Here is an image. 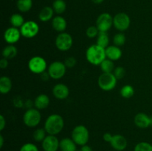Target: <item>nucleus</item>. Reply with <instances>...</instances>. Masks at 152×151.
<instances>
[{
	"label": "nucleus",
	"instance_id": "3",
	"mask_svg": "<svg viewBox=\"0 0 152 151\" xmlns=\"http://www.w3.org/2000/svg\"><path fill=\"white\" fill-rule=\"evenodd\" d=\"M71 139L80 147L87 144L90 139L88 129L82 124L76 126L71 132Z\"/></svg>",
	"mask_w": 152,
	"mask_h": 151
},
{
	"label": "nucleus",
	"instance_id": "12",
	"mask_svg": "<svg viewBox=\"0 0 152 151\" xmlns=\"http://www.w3.org/2000/svg\"><path fill=\"white\" fill-rule=\"evenodd\" d=\"M22 34L19 28L10 27L4 33V39L8 44H14L19 41Z\"/></svg>",
	"mask_w": 152,
	"mask_h": 151
},
{
	"label": "nucleus",
	"instance_id": "25",
	"mask_svg": "<svg viewBox=\"0 0 152 151\" xmlns=\"http://www.w3.org/2000/svg\"><path fill=\"white\" fill-rule=\"evenodd\" d=\"M16 7L18 10L22 13H27L32 8L33 1L32 0H17Z\"/></svg>",
	"mask_w": 152,
	"mask_h": 151
},
{
	"label": "nucleus",
	"instance_id": "13",
	"mask_svg": "<svg viewBox=\"0 0 152 151\" xmlns=\"http://www.w3.org/2000/svg\"><path fill=\"white\" fill-rule=\"evenodd\" d=\"M59 142L56 136L48 134L42 142V147L44 151H57L59 149Z\"/></svg>",
	"mask_w": 152,
	"mask_h": 151
},
{
	"label": "nucleus",
	"instance_id": "20",
	"mask_svg": "<svg viewBox=\"0 0 152 151\" xmlns=\"http://www.w3.org/2000/svg\"><path fill=\"white\" fill-rule=\"evenodd\" d=\"M61 151H77V144L71 138H64L59 142Z\"/></svg>",
	"mask_w": 152,
	"mask_h": 151
},
{
	"label": "nucleus",
	"instance_id": "33",
	"mask_svg": "<svg viewBox=\"0 0 152 151\" xmlns=\"http://www.w3.org/2000/svg\"><path fill=\"white\" fill-rule=\"evenodd\" d=\"M86 36L90 38H94L95 37H97L98 34L99 33V30H98L97 27L96 25H92V26L88 27L86 30Z\"/></svg>",
	"mask_w": 152,
	"mask_h": 151
},
{
	"label": "nucleus",
	"instance_id": "24",
	"mask_svg": "<svg viewBox=\"0 0 152 151\" xmlns=\"http://www.w3.org/2000/svg\"><path fill=\"white\" fill-rule=\"evenodd\" d=\"M25 22L23 16L20 13H13L10 17V23L12 27L19 28L24 25Z\"/></svg>",
	"mask_w": 152,
	"mask_h": 151
},
{
	"label": "nucleus",
	"instance_id": "4",
	"mask_svg": "<svg viewBox=\"0 0 152 151\" xmlns=\"http://www.w3.org/2000/svg\"><path fill=\"white\" fill-rule=\"evenodd\" d=\"M98 86L104 91H111L114 90L117 84V78L113 73H102L98 78Z\"/></svg>",
	"mask_w": 152,
	"mask_h": 151
},
{
	"label": "nucleus",
	"instance_id": "37",
	"mask_svg": "<svg viewBox=\"0 0 152 151\" xmlns=\"http://www.w3.org/2000/svg\"><path fill=\"white\" fill-rule=\"evenodd\" d=\"M113 136H114V135L111 134V133H105L103 134L102 138H103V140L105 141V142H108V143H110L111 141L112 140Z\"/></svg>",
	"mask_w": 152,
	"mask_h": 151
},
{
	"label": "nucleus",
	"instance_id": "9",
	"mask_svg": "<svg viewBox=\"0 0 152 151\" xmlns=\"http://www.w3.org/2000/svg\"><path fill=\"white\" fill-rule=\"evenodd\" d=\"M96 26L99 32H108L114 26V17L108 13H101L96 19Z\"/></svg>",
	"mask_w": 152,
	"mask_h": 151
},
{
	"label": "nucleus",
	"instance_id": "39",
	"mask_svg": "<svg viewBox=\"0 0 152 151\" xmlns=\"http://www.w3.org/2000/svg\"><path fill=\"white\" fill-rule=\"evenodd\" d=\"M6 126V119L3 115H0V130L2 131Z\"/></svg>",
	"mask_w": 152,
	"mask_h": 151
},
{
	"label": "nucleus",
	"instance_id": "18",
	"mask_svg": "<svg viewBox=\"0 0 152 151\" xmlns=\"http://www.w3.org/2000/svg\"><path fill=\"white\" fill-rule=\"evenodd\" d=\"M52 28L54 30L59 33L65 32L67 28V21L61 16H56L51 20Z\"/></svg>",
	"mask_w": 152,
	"mask_h": 151
},
{
	"label": "nucleus",
	"instance_id": "21",
	"mask_svg": "<svg viewBox=\"0 0 152 151\" xmlns=\"http://www.w3.org/2000/svg\"><path fill=\"white\" fill-rule=\"evenodd\" d=\"M54 13L53 7L50 6H45L42 8L39 13V19L42 22H48L53 19Z\"/></svg>",
	"mask_w": 152,
	"mask_h": 151
},
{
	"label": "nucleus",
	"instance_id": "16",
	"mask_svg": "<svg viewBox=\"0 0 152 151\" xmlns=\"http://www.w3.org/2000/svg\"><path fill=\"white\" fill-rule=\"evenodd\" d=\"M134 124L140 129H146L151 126V116L144 113H139L137 114L134 118Z\"/></svg>",
	"mask_w": 152,
	"mask_h": 151
},
{
	"label": "nucleus",
	"instance_id": "32",
	"mask_svg": "<svg viewBox=\"0 0 152 151\" xmlns=\"http://www.w3.org/2000/svg\"><path fill=\"white\" fill-rule=\"evenodd\" d=\"M134 151H152V144L147 142H141L137 144Z\"/></svg>",
	"mask_w": 152,
	"mask_h": 151
},
{
	"label": "nucleus",
	"instance_id": "23",
	"mask_svg": "<svg viewBox=\"0 0 152 151\" xmlns=\"http://www.w3.org/2000/svg\"><path fill=\"white\" fill-rule=\"evenodd\" d=\"M2 57L7 59H13L17 56L18 50L13 44H7L2 50Z\"/></svg>",
	"mask_w": 152,
	"mask_h": 151
},
{
	"label": "nucleus",
	"instance_id": "34",
	"mask_svg": "<svg viewBox=\"0 0 152 151\" xmlns=\"http://www.w3.org/2000/svg\"><path fill=\"white\" fill-rule=\"evenodd\" d=\"M113 73L115 76L116 78H117V80L121 79V78H123V77L125 76V75H126V70H125V68H123V67H117V68H115V69H114Z\"/></svg>",
	"mask_w": 152,
	"mask_h": 151
},
{
	"label": "nucleus",
	"instance_id": "14",
	"mask_svg": "<svg viewBox=\"0 0 152 151\" xmlns=\"http://www.w3.org/2000/svg\"><path fill=\"white\" fill-rule=\"evenodd\" d=\"M52 93L56 99L65 100L69 96L70 90L68 86L65 85V84L59 83L53 86L52 89Z\"/></svg>",
	"mask_w": 152,
	"mask_h": 151
},
{
	"label": "nucleus",
	"instance_id": "7",
	"mask_svg": "<svg viewBox=\"0 0 152 151\" xmlns=\"http://www.w3.org/2000/svg\"><path fill=\"white\" fill-rule=\"evenodd\" d=\"M67 67L65 63L59 61H55L50 63L48 68V73L50 78L58 80L63 78L66 73Z\"/></svg>",
	"mask_w": 152,
	"mask_h": 151
},
{
	"label": "nucleus",
	"instance_id": "38",
	"mask_svg": "<svg viewBox=\"0 0 152 151\" xmlns=\"http://www.w3.org/2000/svg\"><path fill=\"white\" fill-rule=\"evenodd\" d=\"M7 67H8V59H5V58H2L0 60V68L5 69Z\"/></svg>",
	"mask_w": 152,
	"mask_h": 151
},
{
	"label": "nucleus",
	"instance_id": "27",
	"mask_svg": "<svg viewBox=\"0 0 152 151\" xmlns=\"http://www.w3.org/2000/svg\"><path fill=\"white\" fill-rule=\"evenodd\" d=\"M52 7L56 14L60 15L66 10L67 4L65 0H54L52 4Z\"/></svg>",
	"mask_w": 152,
	"mask_h": 151
},
{
	"label": "nucleus",
	"instance_id": "44",
	"mask_svg": "<svg viewBox=\"0 0 152 151\" xmlns=\"http://www.w3.org/2000/svg\"><path fill=\"white\" fill-rule=\"evenodd\" d=\"M91 1L93 3H94V4H101V3L103 2L104 0H91Z\"/></svg>",
	"mask_w": 152,
	"mask_h": 151
},
{
	"label": "nucleus",
	"instance_id": "29",
	"mask_svg": "<svg viewBox=\"0 0 152 151\" xmlns=\"http://www.w3.org/2000/svg\"><path fill=\"white\" fill-rule=\"evenodd\" d=\"M134 94V89L130 84L123 86L120 90V95L124 99H130Z\"/></svg>",
	"mask_w": 152,
	"mask_h": 151
},
{
	"label": "nucleus",
	"instance_id": "5",
	"mask_svg": "<svg viewBox=\"0 0 152 151\" xmlns=\"http://www.w3.org/2000/svg\"><path fill=\"white\" fill-rule=\"evenodd\" d=\"M42 120V114L37 108H28L23 115V122L27 127H36Z\"/></svg>",
	"mask_w": 152,
	"mask_h": 151
},
{
	"label": "nucleus",
	"instance_id": "45",
	"mask_svg": "<svg viewBox=\"0 0 152 151\" xmlns=\"http://www.w3.org/2000/svg\"></svg>",
	"mask_w": 152,
	"mask_h": 151
},
{
	"label": "nucleus",
	"instance_id": "28",
	"mask_svg": "<svg viewBox=\"0 0 152 151\" xmlns=\"http://www.w3.org/2000/svg\"><path fill=\"white\" fill-rule=\"evenodd\" d=\"M99 67H100V69L102 73H113L115 69L114 62L107 58L100 64Z\"/></svg>",
	"mask_w": 152,
	"mask_h": 151
},
{
	"label": "nucleus",
	"instance_id": "41",
	"mask_svg": "<svg viewBox=\"0 0 152 151\" xmlns=\"http://www.w3.org/2000/svg\"><path fill=\"white\" fill-rule=\"evenodd\" d=\"M13 103H14L15 106L18 107H22V105H23V102H22V99H15Z\"/></svg>",
	"mask_w": 152,
	"mask_h": 151
},
{
	"label": "nucleus",
	"instance_id": "26",
	"mask_svg": "<svg viewBox=\"0 0 152 151\" xmlns=\"http://www.w3.org/2000/svg\"><path fill=\"white\" fill-rule=\"evenodd\" d=\"M109 42L110 38L107 32H99L96 38V44L105 49L109 46Z\"/></svg>",
	"mask_w": 152,
	"mask_h": 151
},
{
	"label": "nucleus",
	"instance_id": "10",
	"mask_svg": "<svg viewBox=\"0 0 152 151\" xmlns=\"http://www.w3.org/2000/svg\"><path fill=\"white\" fill-rule=\"evenodd\" d=\"M22 36L26 38H34L39 32V26L36 22L33 20L26 21L20 28Z\"/></svg>",
	"mask_w": 152,
	"mask_h": 151
},
{
	"label": "nucleus",
	"instance_id": "17",
	"mask_svg": "<svg viewBox=\"0 0 152 151\" xmlns=\"http://www.w3.org/2000/svg\"><path fill=\"white\" fill-rule=\"evenodd\" d=\"M105 55L107 59L115 62L121 59L123 56V52L120 47L116 45H109L107 48H105Z\"/></svg>",
	"mask_w": 152,
	"mask_h": 151
},
{
	"label": "nucleus",
	"instance_id": "36",
	"mask_svg": "<svg viewBox=\"0 0 152 151\" xmlns=\"http://www.w3.org/2000/svg\"><path fill=\"white\" fill-rule=\"evenodd\" d=\"M64 63H65V66L68 68H74L77 63V61L74 56H68L64 61Z\"/></svg>",
	"mask_w": 152,
	"mask_h": 151
},
{
	"label": "nucleus",
	"instance_id": "30",
	"mask_svg": "<svg viewBox=\"0 0 152 151\" xmlns=\"http://www.w3.org/2000/svg\"><path fill=\"white\" fill-rule=\"evenodd\" d=\"M47 132L45 128H38L35 130L33 133V139L37 142H42L43 140L47 136Z\"/></svg>",
	"mask_w": 152,
	"mask_h": 151
},
{
	"label": "nucleus",
	"instance_id": "8",
	"mask_svg": "<svg viewBox=\"0 0 152 151\" xmlns=\"http://www.w3.org/2000/svg\"><path fill=\"white\" fill-rule=\"evenodd\" d=\"M72 36L68 33H59L55 39V45L56 48L60 51H68L73 46Z\"/></svg>",
	"mask_w": 152,
	"mask_h": 151
},
{
	"label": "nucleus",
	"instance_id": "11",
	"mask_svg": "<svg viewBox=\"0 0 152 151\" xmlns=\"http://www.w3.org/2000/svg\"><path fill=\"white\" fill-rule=\"evenodd\" d=\"M131 25V19L126 13H118L114 16V27L116 30L123 32L127 30Z\"/></svg>",
	"mask_w": 152,
	"mask_h": 151
},
{
	"label": "nucleus",
	"instance_id": "19",
	"mask_svg": "<svg viewBox=\"0 0 152 151\" xmlns=\"http://www.w3.org/2000/svg\"><path fill=\"white\" fill-rule=\"evenodd\" d=\"M49 105H50V98L45 93L38 95L34 99V105L39 110L45 109L49 106Z\"/></svg>",
	"mask_w": 152,
	"mask_h": 151
},
{
	"label": "nucleus",
	"instance_id": "22",
	"mask_svg": "<svg viewBox=\"0 0 152 151\" xmlns=\"http://www.w3.org/2000/svg\"><path fill=\"white\" fill-rule=\"evenodd\" d=\"M13 83L11 79L7 76H3L0 78V93L3 95L7 94L12 90Z\"/></svg>",
	"mask_w": 152,
	"mask_h": 151
},
{
	"label": "nucleus",
	"instance_id": "15",
	"mask_svg": "<svg viewBox=\"0 0 152 151\" xmlns=\"http://www.w3.org/2000/svg\"><path fill=\"white\" fill-rule=\"evenodd\" d=\"M111 147L117 151H123L128 146L127 139L125 136L120 134H115L113 136L112 140L110 142Z\"/></svg>",
	"mask_w": 152,
	"mask_h": 151
},
{
	"label": "nucleus",
	"instance_id": "2",
	"mask_svg": "<svg viewBox=\"0 0 152 151\" xmlns=\"http://www.w3.org/2000/svg\"><path fill=\"white\" fill-rule=\"evenodd\" d=\"M86 57L88 62L92 65L99 66L100 64L106 59L105 49L96 44H92L86 50Z\"/></svg>",
	"mask_w": 152,
	"mask_h": 151
},
{
	"label": "nucleus",
	"instance_id": "40",
	"mask_svg": "<svg viewBox=\"0 0 152 151\" xmlns=\"http://www.w3.org/2000/svg\"><path fill=\"white\" fill-rule=\"evenodd\" d=\"M77 151H93V150H92V148L90 146H88V144H86L83 145V146H81L80 149Z\"/></svg>",
	"mask_w": 152,
	"mask_h": 151
},
{
	"label": "nucleus",
	"instance_id": "6",
	"mask_svg": "<svg viewBox=\"0 0 152 151\" xmlns=\"http://www.w3.org/2000/svg\"><path fill=\"white\" fill-rule=\"evenodd\" d=\"M28 69L34 74L41 75L46 72L48 68V64L45 59L40 56H33L30 59L28 63Z\"/></svg>",
	"mask_w": 152,
	"mask_h": 151
},
{
	"label": "nucleus",
	"instance_id": "35",
	"mask_svg": "<svg viewBox=\"0 0 152 151\" xmlns=\"http://www.w3.org/2000/svg\"><path fill=\"white\" fill-rule=\"evenodd\" d=\"M19 151H39L38 147L36 144L33 143H25L21 147Z\"/></svg>",
	"mask_w": 152,
	"mask_h": 151
},
{
	"label": "nucleus",
	"instance_id": "1",
	"mask_svg": "<svg viewBox=\"0 0 152 151\" xmlns=\"http://www.w3.org/2000/svg\"><path fill=\"white\" fill-rule=\"evenodd\" d=\"M65 126V121L62 115L59 114H51L46 118L44 128L48 135L56 136L60 133Z\"/></svg>",
	"mask_w": 152,
	"mask_h": 151
},
{
	"label": "nucleus",
	"instance_id": "42",
	"mask_svg": "<svg viewBox=\"0 0 152 151\" xmlns=\"http://www.w3.org/2000/svg\"><path fill=\"white\" fill-rule=\"evenodd\" d=\"M40 76H41V78L43 80V81H47L49 78H50L48 72L43 73H42Z\"/></svg>",
	"mask_w": 152,
	"mask_h": 151
},
{
	"label": "nucleus",
	"instance_id": "43",
	"mask_svg": "<svg viewBox=\"0 0 152 151\" xmlns=\"http://www.w3.org/2000/svg\"><path fill=\"white\" fill-rule=\"evenodd\" d=\"M4 137H3L2 135H0V148L3 147V145H4Z\"/></svg>",
	"mask_w": 152,
	"mask_h": 151
},
{
	"label": "nucleus",
	"instance_id": "31",
	"mask_svg": "<svg viewBox=\"0 0 152 151\" xmlns=\"http://www.w3.org/2000/svg\"><path fill=\"white\" fill-rule=\"evenodd\" d=\"M126 41V37L124 33L122 32L117 33L114 35V38H113V42H114V45L117 46V47H121V46L124 45Z\"/></svg>",
	"mask_w": 152,
	"mask_h": 151
}]
</instances>
